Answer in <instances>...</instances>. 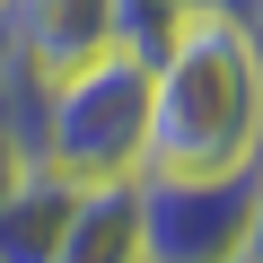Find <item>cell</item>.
Returning <instances> with one entry per match:
<instances>
[{"mask_svg": "<svg viewBox=\"0 0 263 263\" xmlns=\"http://www.w3.org/2000/svg\"><path fill=\"white\" fill-rule=\"evenodd\" d=\"M53 263H141V193H132V184L79 193V211H70Z\"/></svg>", "mask_w": 263, "mask_h": 263, "instance_id": "6", "label": "cell"}, {"mask_svg": "<svg viewBox=\"0 0 263 263\" xmlns=\"http://www.w3.org/2000/svg\"><path fill=\"white\" fill-rule=\"evenodd\" d=\"M0 79H9V70H0Z\"/></svg>", "mask_w": 263, "mask_h": 263, "instance_id": "9", "label": "cell"}, {"mask_svg": "<svg viewBox=\"0 0 263 263\" xmlns=\"http://www.w3.org/2000/svg\"><path fill=\"white\" fill-rule=\"evenodd\" d=\"M184 18H193V0H114V44L141 53V62H158Z\"/></svg>", "mask_w": 263, "mask_h": 263, "instance_id": "7", "label": "cell"}, {"mask_svg": "<svg viewBox=\"0 0 263 263\" xmlns=\"http://www.w3.org/2000/svg\"><path fill=\"white\" fill-rule=\"evenodd\" d=\"M70 211H79V184H62L44 167H18L9 193H0V263H53Z\"/></svg>", "mask_w": 263, "mask_h": 263, "instance_id": "5", "label": "cell"}, {"mask_svg": "<svg viewBox=\"0 0 263 263\" xmlns=\"http://www.w3.org/2000/svg\"><path fill=\"white\" fill-rule=\"evenodd\" d=\"M246 176H141V263H237L246 246Z\"/></svg>", "mask_w": 263, "mask_h": 263, "instance_id": "3", "label": "cell"}, {"mask_svg": "<svg viewBox=\"0 0 263 263\" xmlns=\"http://www.w3.org/2000/svg\"><path fill=\"white\" fill-rule=\"evenodd\" d=\"M246 263H263V158H254V184H246Z\"/></svg>", "mask_w": 263, "mask_h": 263, "instance_id": "8", "label": "cell"}, {"mask_svg": "<svg viewBox=\"0 0 263 263\" xmlns=\"http://www.w3.org/2000/svg\"><path fill=\"white\" fill-rule=\"evenodd\" d=\"M263 158V18H184L149 62V176H246Z\"/></svg>", "mask_w": 263, "mask_h": 263, "instance_id": "1", "label": "cell"}, {"mask_svg": "<svg viewBox=\"0 0 263 263\" xmlns=\"http://www.w3.org/2000/svg\"><path fill=\"white\" fill-rule=\"evenodd\" d=\"M27 158L79 193L149 176V62L105 53L53 88H27Z\"/></svg>", "mask_w": 263, "mask_h": 263, "instance_id": "2", "label": "cell"}, {"mask_svg": "<svg viewBox=\"0 0 263 263\" xmlns=\"http://www.w3.org/2000/svg\"><path fill=\"white\" fill-rule=\"evenodd\" d=\"M114 44V0H0V70L18 88H53Z\"/></svg>", "mask_w": 263, "mask_h": 263, "instance_id": "4", "label": "cell"}]
</instances>
